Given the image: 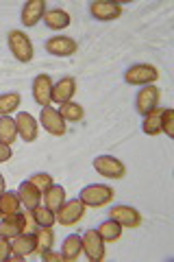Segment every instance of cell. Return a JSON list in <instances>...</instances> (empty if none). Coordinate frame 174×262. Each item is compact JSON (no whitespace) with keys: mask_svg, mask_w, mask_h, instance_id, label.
<instances>
[{"mask_svg":"<svg viewBox=\"0 0 174 262\" xmlns=\"http://www.w3.org/2000/svg\"><path fill=\"white\" fill-rule=\"evenodd\" d=\"M157 79H159V72H157V68L151 63L131 66V68L124 72V81L131 85H146V83H153Z\"/></svg>","mask_w":174,"mask_h":262,"instance_id":"6da1fadb","label":"cell"},{"mask_svg":"<svg viewBox=\"0 0 174 262\" xmlns=\"http://www.w3.org/2000/svg\"><path fill=\"white\" fill-rule=\"evenodd\" d=\"M81 243H83V249H85L87 258L92 262L105 260V241H103V236L98 234V229H87V232L81 236Z\"/></svg>","mask_w":174,"mask_h":262,"instance_id":"7a4b0ae2","label":"cell"},{"mask_svg":"<svg viewBox=\"0 0 174 262\" xmlns=\"http://www.w3.org/2000/svg\"><path fill=\"white\" fill-rule=\"evenodd\" d=\"M111 199H113V190L109 186H101V184L87 186V188H83V192H81V201L92 208L105 206V203H109Z\"/></svg>","mask_w":174,"mask_h":262,"instance_id":"3957f363","label":"cell"},{"mask_svg":"<svg viewBox=\"0 0 174 262\" xmlns=\"http://www.w3.org/2000/svg\"><path fill=\"white\" fill-rule=\"evenodd\" d=\"M9 48L18 61H31L33 59V46L27 33L22 31H11L9 33Z\"/></svg>","mask_w":174,"mask_h":262,"instance_id":"277c9868","label":"cell"},{"mask_svg":"<svg viewBox=\"0 0 174 262\" xmlns=\"http://www.w3.org/2000/svg\"><path fill=\"white\" fill-rule=\"evenodd\" d=\"M94 168H96L103 177H107V179H122L124 173H127L124 164H122L120 160L111 158V155H101V158H96V160H94Z\"/></svg>","mask_w":174,"mask_h":262,"instance_id":"5b68a950","label":"cell"},{"mask_svg":"<svg viewBox=\"0 0 174 262\" xmlns=\"http://www.w3.org/2000/svg\"><path fill=\"white\" fill-rule=\"evenodd\" d=\"M57 212H59L57 221H59L61 225H72V223H77V221H81L83 214H85V203L81 199H70V201H63V206Z\"/></svg>","mask_w":174,"mask_h":262,"instance_id":"8992f818","label":"cell"},{"mask_svg":"<svg viewBox=\"0 0 174 262\" xmlns=\"http://www.w3.org/2000/svg\"><path fill=\"white\" fill-rule=\"evenodd\" d=\"M109 219L118 221L122 227H137L142 223V216L135 208H129V206H115L109 210Z\"/></svg>","mask_w":174,"mask_h":262,"instance_id":"52a82bcc","label":"cell"},{"mask_svg":"<svg viewBox=\"0 0 174 262\" xmlns=\"http://www.w3.org/2000/svg\"><path fill=\"white\" fill-rule=\"evenodd\" d=\"M89 11L96 20H115L122 15V7L118 3H109V0H96L89 5Z\"/></svg>","mask_w":174,"mask_h":262,"instance_id":"ba28073f","label":"cell"},{"mask_svg":"<svg viewBox=\"0 0 174 262\" xmlns=\"http://www.w3.org/2000/svg\"><path fill=\"white\" fill-rule=\"evenodd\" d=\"M41 125L46 127V131H51L53 136H63L65 134V120L57 110L44 107L41 110Z\"/></svg>","mask_w":174,"mask_h":262,"instance_id":"9c48e42d","label":"cell"},{"mask_svg":"<svg viewBox=\"0 0 174 262\" xmlns=\"http://www.w3.org/2000/svg\"><path fill=\"white\" fill-rule=\"evenodd\" d=\"M33 96L39 105L48 107V103L53 101V79L48 75H39L35 77V83H33Z\"/></svg>","mask_w":174,"mask_h":262,"instance_id":"30bf717a","label":"cell"},{"mask_svg":"<svg viewBox=\"0 0 174 262\" xmlns=\"http://www.w3.org/2000/svg\"><path fill=\"white\" fill-rule=\"evenodd\" d=\"M159 96H161V92L155 85H146L142 92H139V96H137V112L146 116L148 112H153L155 107H159Z\"/></svg>","mask_w":174,"mask_h":262,"instance_id":"8fae6325","label":"cell"},{"mask_svg":"<svg viewBox=\"0 0 174 262\" xmlns=\"http://www.w3.org/2000/svg\"><path fill=\"white\" fill-rule=\"evenodd\" d=\"M44 13H46L44 0H29L22 9V24L24 27H35V24L44 18Z\"/></svg>","mask_w":174,"mask_h":262,"instance_id":"7c38bea8","label":"cell"},{"mask_svg":"<svg viewBox=\"0 0 174 262\" xmlns=\"http://www.w3.org/2000/svg\"><path fill=\"white\" fill-rule=\"evenodd\" d=\"M18 234H24V212L9 214L0 223V236L3 238H15Z\"/></svg>","mask_w":174,"mask_h":262,"instance_id":"4fadbf2b","label":"cell"},{"mask_svg":"<svg viewBox=\"0 0 174 262\" xmlns=\"http://www.w3.org/2000/svg\"><path fill=\"white\" fill-rule=\"evenodd\" d=\"M46 51L51 53V55H57V57H68L72 53H77V42L70 37H53V39H48L46 42Z\"/></svg>","mask_w":174,"mask_h":262,"instance_id":"5bb4252c","label":"cell"},{"mask_svg":"<svg viewBox=\"0 0 174 262\" xmlns=\"http://www.w3.org/2000/svg\"><path fill=\"white\" fill-rule=\"evenodd\" d=\"M15 125H18V134L22 136V140L27 142H33L37 138V122L35 118L31 116V114H18V120H15Z\"/></svg>","mask_w":174,"mask_h":262,"instance_id":"9a60e30c","label":"cell"},{"mask_svg":"<svg viewBox=\"0 0 174 262\" xmlns=\"http://www.w3.org/2000/svg\"><path fill=\"white\" fill-rule=\"evenodd\" d=\"M74 92H77V81H74L72 77H65L57 85H53V101L68 103L70 98L74 96Z\"/></svg>","mask_w":174,"mask_h":262,"instance_id":"2e32d148","label":"cell"},{"mask_svg":"<svg viewBox=\"0 0 174 262\" xmlns=\"http://www.w3.org/2000/svg\"><path fill=\"white\" fill-rule=\"evenodd\" d=\"M39 196H41V192L37 190L35 184H33L31 179H29V182H22V186H20V199H22V203L29 210L39 206Z\"/></svg>","mask_w":174,"mask_h":262,"instance_id":"e0dca14e","label":"cell"},{"mask_svg":"<svg viewBox=\"0 0 174 262\" xmlns=\"http://www.w3.org/2000/svg\"><path fill=\"white\" fill-rule=\"evenodd\" d=\"M44 20H46V27L59 31V29H65L70 24V13L63 11V9H46Z\"/></svg>","mask_w":174,"mask_h":262,"instance_id":"ac0fdd59","label":"cell"},{"mask_svg":"<svg viewBox=\"0 0 174 262\" xmlns=\"http://www.w3.org/2000/svg\"><path fill=\"white\" fill-rule=\"evenodd\" d=\"M20 203H22V199L18 192H3L0 194V214L9 216V214L20 212Z\"/></svg>","mask_w":174,"mask_h":262,"instance_id":"d6986e66","label":"cell"},{"mask_svg":"<svg viewBox=\"0 0 174 262\" xmlns=\"http://www.w3.org/2000/svg\"><path fill=\"white\" fill-rule=\"evenodd\" d=\"M44 201H46V208L48 210H53V212H57L61 206H63V201H65V190L61 186H51L48 190L44 192Z\"/></svg>","mask_w":174,"mask_h":262,"instance_id":"ffe728a7","label":"cell"},{"mask_svg":"<svg viewBox=\"0 0 174 262\" xmlns=\"http://www.w3.org/2000/svg\"><path fill=\"white\" fill-rule=\"evenodd\" d=\"M15 138H18V125H15V120L9 116H3L0 118V142L13 144Z\"/></svg>","mask_w":174,"mask_h":262,"instance_id":"44dd1931","label":"cell"},{"mask_svg":"<svg viewBox=\"0 0 174 262\" xmlns=\"http://www.w3.org/2000/svg\"><path fill=\"white\" fill-rule=\"evenodd\" d=\"M35 234H18L11 243V251H18V253H22V256L31 253L33 249H35Z\"/></svg>","mask_w":174,"mask_h":262,"instance_id":"7402d4cb","label":"cell"},{"mask_svg":"<svg viewBox=\"0 0 174 262\" xmlns=\"http://www.w3.org/2000/svg\"><path fill=\"white\" fill-rule=\"evenodd\" d=\"M161 116H163V110H159V107H155L153 112H148L146 120H144V134H148V136L161 134Z\"/></svg>","mask_w":174,"mask_h":262,"instance_id":"603a6c76","label":"cell"},{"mask_svg":"<svg viewBox=\"0 0 174 262\" xmlns=\"http://www.w3.org/2000/svg\"><path fill=\"white\" fill-rule=\"evenodd\" d=\"M53 243H55V234H53L51 227L37 229V234H35V251L37 253H44L48 249H53Z\"/></svg>","mask_w":174,"mask_h":262,"instance_id":"cb8c5ba5","label":"cell"},{"mask_svg":"<svg viewBox=\"0 0 174 262\" xmlns=\"http://www.w3.org/2000/svg\"><path fill=\"white\" fill-rule=\"evenodd\" d=\"M81 249H83L81 236L79 234H72L70 238H65V243H63V260H77Z\"/></svg>","mask_w":174,"mask_h":262,"instance_id":"d4e9b609","label":"cell"},{"mask_svg":"<svg viewBox=\"0 0 174 262\" xmlns=\"http://www.w3.org/2000/svg\"><path fill=\"white\" fill-rule=\"evenodd\" d=\"M98 234L103 236V241H115V238H120V234H122V225L113 219L105 221V223L98 227Z\"/></svg>","mask_w":174,"mask_h":262,"instance_id":"484cf974","label":"cell"},{"mask_svg":"<svg viewBox=\"0 0 174 262\" xmlns=\"http://www.w3.org/2000/svg\"><path fill=\"white\" fill-rule=\"evenodd\" d=\"M59 114L63 116V120H70V122H79V120H83V107L81 105H77V103H72V101H68V103H61V110H59Z\"/></svg>","mask_w":174,"mask_h":262,"instance_id":"4316f807","label":"cell"},{"mask_svg":"<svg viewBox=\"0 0 174 262\" xmlns=\"http://www.w3.org/2000/svg\"><path fill=\"white\" fill-rule=\"evenodd\" d=\"M31 212H33V216H35V221H37V225H39V227H53V225H55V221H57L55 212H53V210H48L46 206H44V208L37 206V208H33Z\"/></svg>","mask_w":174,"mask_h":262,"instance_id":"83f0119b","label":"cell"},{"mask_svg":"<svg viewBox=\"0 0 174 262\" xmlns=\"http://www.w3.org/2000/svg\"><path fill=\"white\" fill-rule=\"evenodd\" d=\"M20 94H5V96H0V114H11L18 110V105H20Z\"/></svg>","mask_w":174,"mask_h":262,"instance_id":"f1b7e54d","label":"cell"},{"mask_svg":"<svg viewBox=\"0 0 174 262\" xmlns=\"http://www.w3.org/2000/svg\"><path fill=\"white\" fill-rule=\"evenodd\" d=\"M31 182L35 184V188H37L39 192H46L48 188L55 184V182H53V177L48 175V173H37V175H33V177H31Z\"/></svg>","mask_w":174,"mask_h":262,"instance_id":"f546056e","label":"cell"},{"mask_svg":"<svg viewBox=\"0 0 174 262\" xmlns=\"http://www.w3.org/2000/svg\"><path fill=\"white\" fill-rule=\"evenodd\" d=\"M161 131H163V134H168V136H174V112L172 110H163Z\"/></svg>","mask_w":174,"mask_h":262,"instance_id":"4dcf8cb0","label":"cell"},{"mask_svg":"<svg viewBox=\"0 0 174 262\" xmlns=\"http://www.w3.org/2000/svg\"><path fill=\"white\" fill-rule=\"evenodd\" d=\"M37 221L33 216V212H24V234H35L37 232Z\"/></svg>","mask_w":174,"mask_h":262,"instance_id":"1f68e13d","label":"cell"},{"mask_svg":"<svg viewBox=\"0 0 174 262\" xmlns=\"http://www.w3.org/2000/svg\"><path fill=\"white\" fill-rule=\"evenodd\" d=\"M11 256V243L9 238H0V262H7Z\"/></svg>","mask_w":174,"mask_h":262,"instance_id":"d6a6232c","label":"cell"},{"mask_svg":"<svg viewBox=\"0 0 174 262\" xmlns=\"http://www.w3.org/2000/svg\"><path fill=\"white\" fill-rule=\"evenodd\" d=\"M41 260H44V262H61V260H63V256H59V253H55L53 249H48V251L41 253Z\"/></svg>","mask_w":174,"mask_h":262,"instance_id":"836d02e7","label":"cell"},{"mask_svg":"<svg viewBox=\"0 0 174 262\" xmlns=\"http://www.w3.org/2000/svg\"><path fill=\"white\" fill-rule=\"evenodd\" d=\"M11 158V149H9V144H3L0 142V162H7Z\"/></svg>","mask_w":174,"mask_h":262,"instance_id":"e575fe53","label":"cell"},{"mask_svg":"<svg viewBox=\"0 0 174 262\" xmlns=\"http://www.w3.org/2000/svg\"><path fill=\"white\" fill-rule=\"evenodd\" d=\"M3 192H5V177L0 175V194H3Z\"/></svg>","mask_w":174,"mask_h":262,"instance_id":"d590c367","label":"cell"}]
</instances>
